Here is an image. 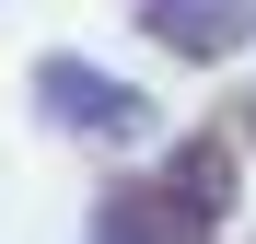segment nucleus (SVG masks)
<instances>
[{"label": "nucleus", "mask_w": 256, "mask_h": 244, "mask_svg": "<svg viewBox=\"0 0 256 244\" xmlns=\"http://www.w3.org/2000/svg\"><path fill=\"white\" fill-rule=\"evenodd\" d=\"M233 210V163L222 140H175V163H152V175H116L94 198V244H210Z\"/></svg>", "instance_id": "1"}, {"label": "nucleus", "mask_w": 256, "mask_h": 244, "mask_svg": "<svg viewBox=\"0 0 256 244\" xmlns=\"http://www.w3.org/2000/svg\"><path fill=\"white\" fill-rule=\"evenodd\" d=\"M35 116H47L58 140H94V151H128V140H152V128H163V105L140 93V81H116V70L70 58V47L35 58Z\"/></svg>", "instance_id": "2"}, {"label": "nucleus", "mask_w": 256, "mask_h": 244, "mask_svg": "<svg viewBox=\"0 0 256 244\" xmlns=\"http://www.w3.org/2000/svg\"><path fill=\"white\" fill-rule=\"evenodd\" d=\"M128 23L186 70H222V58L256 47V0H128Z\"/></svg>", "instance_id": "3"}, {"label": "nucleus", "mask_w": 256, "mask_h": 244, "mask_svg": "<svg viewBox=\"0 0 256 244\" xmlns=\"http://www.w3.org/2000/svg\"><path fill=\"white\" fill-rule=\"evenodd\" d=\"M244 128H256V93H244Z\"/></svg>", "instance_id": "4"}]
</instances>
